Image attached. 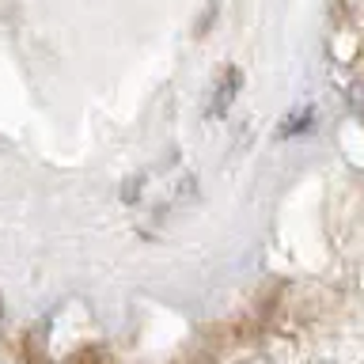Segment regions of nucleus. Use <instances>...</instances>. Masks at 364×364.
Listing matches in <instances>:
<instances>
[{
  "mask_svg": "<svg viewBox=\"0 0 364 364\" xmlns=\"http://www.w3.org/2000/svg\"><path fill=\"white\" fill-rule=\"evenodd\" d=\"M255 364H258V360H255Z\"/></svg>",
  "mask_w": 364,
  "mask_h": 364,
  "instance_id": "2",
  "label": "nucleus"
},
{
  "mask_svg": "<svg viewBox=\"0 0 364 364\" xmlns=\"http://www.w3.org/2000/svg\"><path fill=\"white\" fill-rule=\"evenodd\" d=\"M349 102H353V114H357V118L364 122V76L349 87Z\"/></svg>",
  "mask_w": 364,
  "mask_h": 364,
  "instance_id": "1",
  "label": "nucleus"
}]
</instances>
